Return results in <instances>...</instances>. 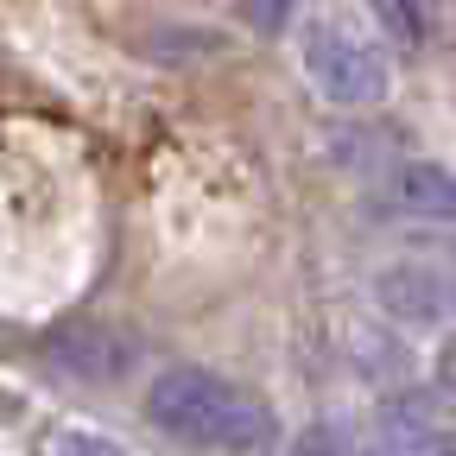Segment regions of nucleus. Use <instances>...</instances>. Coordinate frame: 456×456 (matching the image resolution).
<instances>
[{
    "mask_svg": "<svg viewBox=\"0 0 456 456\" xmlns=\"http://www.w3.org/2000/svg\"><path fill=\"white\" fill-rule=\"evenodd\" d=\"M51 355H57V368H70L83 380H114V374H127V362H134V349H127L121 336H108L102 323L64 330V336L51 342Z\"/></svg>",
    "mask_w": 456,
    "mask_h": 456,
    "instance_id": "39448f33",
    "label": "nucleus"
},
{
    "mask_svg": "<svg viewBox=\"0 0 456 456\" xmlns=\"http://www.w3.org/2000/svg\"><path fill=\"white\" fill-rule=\"evenodd\" d=\"M285 456H355V450L342 444V437H336L330 425H317V431H305V437H298L292 450H285Z\"/></svg>",
    "mask_w": 456,
    "mask_h": 456,
    "instance_id": "6e6552de",
    "label": "nucleus"
},
{
    "mask_svg": "<svg viewBox=\"0 0 456 456\" xmlns=\"http://www.w3.org/2000/svg\"><path fill=\"white\" fill-rule=\"evenodd\" d=\"M51 456H127L114 437H102V431H83V425H70V431H57L51 437Z\"/></svg>",
    "mask_w": 456,
    "mask_h": 456,
    "instance_id": "0eeeda50",
    "label": "nucleus"
},
{
    "mask_svg": "<svg viewBox=\"0 0 456 456\" xmlns=\"http://www.w3.org/2000/svg\"><path fill=\"white\" fill-rule=\"evenodd\" d=\"M374 305L399 330H437L456 317V260L450 254H399L374 273Z\"/></svg>",
    "mask_w": 456,
    "mask_h": 456,
    "instance_id": "7ed1b4c3",
    "label": "nucleus"
},
{
    "mask_svg": "<svg viewBox=\"0 0 456 456\" xmlns=\"http://www.w3.org/2000/svg\"><path fill=\"white\" fill-rule=\"evenodd\" d=\"M393 203L406 222H425V228H456V178L437 165V159H406L393 165Z\"/></svg>",
    "mask_w": 456,
    "mask_h": 456,
    "instance_id": "20e7f679",
    "label": "nucleus"
},
{
    "mask_svg": "<svg viewBox=\"0 0 456 456\" xmlns=\"http://www.w3.org/2000/svg\"><path fill=\"white\" fill-rule=\"evenodd\" d=\"M437 380H444V393H456V330L444 336V349H437Z\"/></svg>",
    "mask_w": 456,
    "mask_h": 456,
    "instance_id": "1a4fd4ad",
    "label": "nucleus"
},
{
    "mask_svg": "<svg viewBox=\"0 0 456 456\" xmlns=\"http://www.w3.org/2000/svg\"><path fill=\"white\" fill-rule=\"evenodd\" d=\"M241 7V20L260 32V38H285L298 26V13H305V0H235Z\"/></svg>",
    "mask_w": 456,
    "mask_h": 456,
    "instance_id": "423d86ee",
    "label": "nucleus"
},
{
    "mask_svg": "<svg viewBox=\"0 0 456 456\" xmlns=\"http://www.w3.org/2000/svg\"><path fill=\"white\" fill-rule=\"evenodd\" d=\"M298 64L311 89L336 108H380L387 102V57L336 20H311L298 32Z\"/></svg>",
    "mask_w": 456,
    "mask_h": 456,
    "instance_id": "f03ea898",
    "label": "nucleus"
},
{
    "mask_svg": "<svg viewBox=\"0 0 456 456\" xmlns=\"http://www.w3.org/2000/svg\"><path fill=\"white\" fill-rule=\"evenodd\" d=\"M146 419L165 437H178L191 450H222V456H260L279 437V419H273V406L260 393L235 387L216 368H191V362L152 374Z\"/></svg>",
    "mask_w": 456,
    "mask_h": 456,
    "instance_id": "f257e3e1",
    "label": "nucleus"
}]
</instances>
